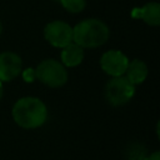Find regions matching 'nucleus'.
<instances>
[{"mask_svg": "<svg viewBox=\"0 0 160 160\" xmlns=\"http://www.w3.org/2000/svg\"><path fill=\"white\" fill-rule=\"evenodd\" d=\"M2 81H0V100H1V98H2V84H1Z\"/></svg>", "mask_w": 160, "mask_h": 160, "instance_id": "obj_14", "label": "nucleus"}, {"mask_svg": "<svg viewBox=\"0 0 160 160\" xmlns=\"http://www.w3.org/2000/svg\"><path fill=\"white\" fill-rule=\"evenodd\" d=\"M69 12H80L85 8V0H59Z\"/></svg>", "mask_w": 160, "mask_h": 160, "instance_id": "obj_11", "label": "nucleus"}, {"mask_svg": "<svg viewBox=\"0 0 160 160\" xmlns=\"http://www.w3.org/2000/svg\"><path fill=\"white\" fill-rule=\"evenodd\" d=\"M126 79L132 84V85H138V84H141L146 76H148V66L144 61L139 60V59H135L132 60L131 62L129 61V65L126 68Z\"/></svg>", "mask_w": 160, "mask_h": 160, "instance_id": "obj_10", "label": "nucleus"}, {"mask_svg": "<svg viewBox=\"0 0 160 160\" xmlns=\"http://www.w3.org/2000/svg\"><path fill=\"white\" fill-rule=\"evenodd\" d=\"M129 65V59L120 50H109L102 54L100 59L101 69L110 76H122Z\"/></svg>", "mask_w": 160, "mask_h": 160, "instance_id": "obj_6", "label": "nucleus"}, {"mask_svg": "<svg viewBox=\"0 0 160 160\" xmlns=\"http://www.w3.org/2000/svg\"><path fill=\"white\" fill-rule=\"evenodd\" d=\"M1 31H2V25H1V21H0V34H1Z\"/></svg>", "mask_w": 160, "mask_h": 160, "instance_id": "obj_15", "label": "nucleus"}, {"mask_svg": "<svg viewBox=\"0 0 160 160\" xmlns=\"http://www.w3.org/2000/svg\"><path fill=\"white\" fill-rule=\"evenodd\" d=\"M135 94L132 85L125 76H116L108 81L105 86V98L112 106H120L131 100Z\"/></svg>", "mask_w": 160, "mask_h": 160, "instance_id": "obj_4", "label": "nucleus"}, {"mask_svg": "<svg viewBox=\"0 0 160 160\" xmlns=\"http://www.w3.org/2000/svg\"><path fill=\"white\" fill-rule=\"evenodd\" d=\"M60 58H61L62 65L72 68V66L79 65L82 61V59H84V50H82L81 46H79L78 44L71 41L70 44H68L66 46L62 48Z\"/></svg>", "mask_w": 160, "mask_h": 160, "instance_id": "obj_9", "label": "nucleus"}, {"mask_svg": "<svg viewBox=\"0 0 160 160\" xmlns=\"http://www.w3.org/2000/svg\"><path fill=\"white\" fill-rule=\"evenodd\" d=\"M35 76L50 88H60L68 81V72L64 65L54 59L41 61L35 69Z\"/></svg>", "mask_w": 160, "mask_h": 160, "instance_id": "obj_3", "label": "nucleus"}, {"mask_svg": "<svg viewBox=\"0 0 160 160\" xmlns=\"http://www.w3.org/2000/svg\"><path fill=\"white\" fill-rule=\"evenodd\" d=\"M44 36L49 44L55 48H64L72 41V28L65 21L55 20L44 29Z\"/></svg>", "mask_w": 160, "mask_h": 160, "instance_id": "obj_5", "label": "nucleus"}, {"mask_svg": "<svg viewBox=\"0 0 160 160\" xmlns=\"http://www.w3.org/2000/svg\"><path fill=\"white\" fill-rule=\"evenodd\" d=\"M144 160H160V152H159V151H154L152 154L145 156Z\"/></svg>", "mask_w": 160, "mask_h": 160, "instance_id": "obj_13", "label": "nucleus"}, {"mask_svg": "<svg viewBox=\"0 0 160 160\" xmlns=\"http://www.w3.org/2000/svg\"><path fill=\"white\" fill-rule=\"evenodd\" d=\"M35 78H36V76H35V70H34V69L29 68V69H25V70L22 71V79H24L26 82L34 81Z\"/></svg>", "mask_w": 160, "mask_h": 160, "instance_id": "obj_12", "label": "nucleus"}, {"mask_svg": "<svg viewBox=\"0 0 160 160\" xmlns=\"http://www.w3.org/2000/svg\"><path fill=\"white\" fill-rule=\"evenodd\" d=\"M14 121L24 129H36L48 119V109L45 104L34 96L19 99L12 106Z\"/></svg>", "mask_w": 160, "mask_h": 160, "instance_id": "obj_1", "label": "nucleus"}, {"mask_svg": "<svg viewBox=\"0 0 160 160\" xmlns=\"http://www.w3.org/2000/svg\"><path fill=\"white\" fill-rule=\"evenodd\" d=\"M21 59L18 54L5 51L0 54V81H10L21 72Z\"/></svg>", "mask_w": 160, "mask_h": 160, "instance_id": "obj_7", "label": "nucleus"}, {"mask_svg": "<svg viewBox=\"0 0 160 160\" xmlns=\"http://www.w3.org/2000/svg\"><path fill=\"white\" fill-rule=\"evenodd\" d=\"M131 16L144 20L148 25L158 26L160 24V5L158 2H148L141 8L132 9Z\"/></svg>", "mask_w": 160, "mask_h": 160, "instance_id": "obj_8", "label": "nucleus"}, {"mask_svg": "<svg viewBox=\"0 0 160 160\" xmlns=\"http://www.w3.org/2000/svg\"><path fill=\"white\" fill-rule=\"evenodd\" d=\"M110 36V30L99 19H86L72 29V40L79 46L98 48L104 45Z\"/></svg>", "mask_w": 160, "mask_h": 160, "instance_id": "obj_2", "label": "nucleus"}]
</instances>
